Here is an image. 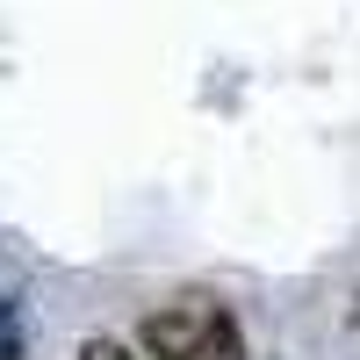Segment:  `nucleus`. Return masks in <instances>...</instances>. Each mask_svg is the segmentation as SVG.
Returning <instances> with one entry per match:
<instances>
[{"label":"nucleus","instance_id":"f257e3e1","mask_svg":"<svg viewBox=\"0 0 360 360\" xmlns=\"http://www.w3.org/2000/svg\"><path fill=\"white\" fill-rule=\"evenodd\" d=\"M209 324H217V303H202V295H188V303H166L137 324V346L152 353V360H195L202 339H209Z\"/></svg>","mask_w":360,"mask_h":360},{"label":"nucleus","instance_id":"f03ea898","mask_svg":"<svg viewBox=\"0 0 360 360\" xmlns=\"http://www.w3.org/2000/svg\"><path fill=\"white\" fill-rule=\"evenodd\" d=\"M195 360H245V332H238L231 310H217V324H209V339H202Z\"/></svg>","mask_w":360,"mask_h":360},{"label":"nucleus","instance_id":"7ed1b4c3","mask_svg":"<svg viewBox=\"0 0 360 360\" xmlns=\"http://www.w3.org/2000/svg\"><path fill=\"white\" fill-rule=\"evenodd\" d=\"M29 339H22V303L15 295H0V360H22Z\"/></svg>","mask_w":360,"mask_h":360},{"label":"nucleus","instance_id":"20e7f679","mask_svg":"<svg viewBox=\"0 0 360 360\" xmlns=\"http://www.w3.org/2000/svg\"><path fill=\"white\" fill-rule=\"evenodd\" d=\"M79 360H137V353H130L123 339H86V346H79Z\"/></svg>","mask_w":360,"mask_h":360}]
</instances>
